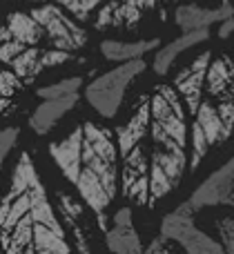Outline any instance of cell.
I'll return each instance as SVG.
<instances>
[{
  "label": "cell",
  "mask_w": 234,
  "mask_h": 254,
  "mask_svg": "<svg viewBox=\"0 0 234 254\" xmlns=\"http://www.w3.org/2000/svg\"><path fill=\"white\" fill-rule=\"evenodd\" d=\"M190 123L172 85H154L136 98L116 129L123 158V192L134 203H154L170 194L187 167Z\"/></svg>",
  "instance_id": "cell-1"
},
{
  "label": "cell",
  "mask_w": 234,
  "mask_h": 254,
  "mask_svg": "<svg viewBox=\"0 0 234 254\" xmlns=\"http://www.w3.org/2000/svg\"><path fill=\"white\" fill-rule=\"evenodd\" d=\"M190 119V170L234 134V61L228 54L201 52L174 76Z\"/></svg>",
  "instance_id": "cell-2"
},
{
  "label": "cell",
  "mask_w": 234,
  "mask_h": 254,
  "mask_svg": "<svg viewBox=\"0 0 234 254\" xmlns=\"http://www.w3.org/2000/svg\"><path fill=\"white\" fill-rule=\"evenodd\" d=\"M49 154L103 221V212L118 185V145L112 131L94 121H83L67 136L49 145Z\"/></svg>",
  "instance_id": "cell-3"
},
{
  "label": "cell",
  "mask_w": 234,
  "mask_h": 254,
  "mask_svg": "<svg viewBox=\"0 0 234 254\" xmlns=\"http://www.w3.org/2000/svg\"><path fill=\"white\" fill-rule=\"evenodd\" d=\"M145 71V61H127L118 63L116 67H112L110 71L96 76L94 80H89L83 87V96L89 103L94 112L101 119H116L123 107V98L127 94L129 85Z\"/></svg>",
  "instance_id": "cell-4"
},
{
  "label": "cell",
  "mask_w": 234,
  "mask_h": 254,
  "mask_svg": "<svg viewBox=\"0 0 234 254\" xmlns=\"http://www.w3.org/2000/svg\"><path fill=\"white\" fill-rule=\"evenodd\" d=\"M83 76H67L56 83L36 89L38 105L29 114V127L38 136H45L54 129L80 101L83 94Z\"/></svg>",
  "instance_id": "cell-5"
},
{
  "label": "cell",
  "mask_w": 234,
  "mask_h": 254,
  "mask_svg": "<svg viewBox=\"0 0 234 254\" xmlns=\"http://www.w3.org/2000/svg\"><path fill=\"white\" fill-rule=\"evenodd\" d=\"M74 54L56 52V49H31L25 45L16 43L7 34L4 25L0 22V65L11 69L20 78L22 85L31 83L36 76L45 74L49 69L62 67L74 61Z\"/></svg>",
  "instance_id": "cell-6"
},
{
  "label": "cell",
  "mask_w": 234,
  "mask_h": 254,
  "mask_svg": "<svg viewBox=\"0 0 234 254\" xmlns=\"http://www.w3.org/2000/svg\"><path fill=\"white\" fill-rule=\"evenodd\" d=\"M194 214L190 203H183L172 210L161 223V237L172 239L187 254H228L219 241H214L208 232L194 223Z\"/></svg>",
  "instance_id": "cell-7"
},
{
  "label": "cell",
  "mask_w": 234,
  "mask_h": 254,
  "mask_svg": "<svg viewBox=\"0 0 234 254\" xmlns=\"http://www.w3.org/2000/svg\"><path fill=\"white\" fill-rule=\"evenodd\" d=\"M187 203L192 205L194 212H201L205 207H214V205L234 207V156L228 163H223L217 172H212L192 192Z\"/></svg>",
  "instance_id": "cell-8"
},
{
  "label": "cell",
  "mask_w": 234,
  "mask_h": 254,
  "mask_svg": "<svg viewBox=\"0 0 234 254\" xmlns=\"http://www.w3.org/2000/svg\"><path fill=\"white\" fill-rule=\"evenodd\" d=\"M228 18H234V7L230 2L228 4H217V7H203V4H178L174 11V22L183 34L190 31H203L210 29L217 22H223Z\"/></svg>",
  "instance_id": "cell-9"
},
{
  "label": "cell",
  "mask_w": 234,
  "mask_h": 254,
  "mask_svg": "<svg viewBox=\"0 0 234 254\" xmlns=\"http://www.w3.org/2000/svg\"><path fill=\"white\" fill-rule=\"evenodd\" d=\"M107 246L112 254H141L143 246L138 239L136 230H134L132 210L129 207H120L114 214V228L107 232Z\"/></svg>",
  "instance_id": "cell-10"
},
{
  "label": "cell",
  "mask_w": 234,
  "mask_h": 254,
  "mask_svg": "<svg viewBox=\"0 0 234 254\" xmlns=\"http://www.w3.org/2000/svg\"><path fill=\"white\" fill-rule=\"evenodd\" d=\"M210 38V29H203V31H190V34H181L178 38H174L172 43L163 45V47L156 49L154 54V71L156 74H168L170 69L174 67V63H176L178 56H183V54L187 52V49L196 47V45L205 43V40Z\"/></svg>",
  "instance_id": "cell-11"
},
{
  "label": "cell",
  "mask_w": 234,
  "mask_h": 254,
  "mask_svg": "<svg viewBox=\"0 0 234 254\" xmlns=\"http://www.w3.org/2000/svg\"><path fill=\"white\" fill-rule=\"evenodd\" d=\"M159 38H141V40H118V38H107L101 43L103 58L112 63H127L138 61L145 54L159 49Z\"/></svg>",
  "instance_id": "cell-12"
},
{
  "label": "cell",
  "mask_w": 234,
  "mask_h": 254,
  "mask_svg": "<svg viewBox=\"0 0 234 254\" xmlns=\"http://www.w3.org/2000/svg\"><path fill=\"white\" fill-rule=\"evenodd\" d=\"M27 194H29V216H31V221L45 225V228L54 230V232H58V234H62L60 223L56 221L52 205H49L47 192H45L43 183H40V176L27 188Z\"/></svg>",
  "instance_id": "cell-13"
},
{
  "label": "cell",
  "mask_w": 234,
  "mask_h": 254,
  "mask_svg": "<svg viewBox=\"0 0 234 254\" xmlns=\"http://www.w3.org/2000/svg\"><path fill=\"white\" fill-rule=\"evenodd\" d=\"M31 239L36 241V248H38L40 254H69L65 234H58L40 223H34V237Z\"/></svg>",
  "instance_id": "cell-14"
},
{
  "label": "cell",
  "mask_w": 234,
  "mask_h": 254,
  "mask_svg": "<svg viewBox=\"0 0 234 254\" xmlns=\"http://www.w3.org/2000/svg\"><path fill=\"white\" fill-rule=\"evenodd\" d=\"M22 92V83L11 69L0 65V116L11 110L16 96Z\"/></svg>",
  "instance_id": "cell-15"
},
{
  "label": "cell",
  "mask_w": 234,
  "mask_h": 254,
  "mask_svg": "<svg viewBox=\"0 0 234 254\" xmlns=\"http://www.w3.org/2000/svg\"><path fill=\"white\" fill-rule=\"evenodd\" d=\"M34 237V221L27 214L25 219L18 221V225L13 228L11 241H9V254H20V250L25 248V243Z\"/></svg>",
  "instance_id": "cell-16"
},
{
  "label": "cell",
  "mask_w": 234,
  "mask_h": 254,
  "mask_svg": "<svg viewBox=\"0 0 234 254\" xmlns=\"http://www.w3.org/2000/svg\"><path fill=\"white\" fill-rule=\"evenodd\" d=\"M16 143H18V127L13 125L2 127L0 129V170H2L7 156L11 154V149L16 147Z\"/></svg>",
  "instance_id": "cell-17"
},
{
  "label": "cell",
  "mask_w": 234,
  "mask_h": 254,
  "mask_svg": "<svg viewBox=\"0 0 234 254\" xmlns=\"http://www.w3.org/2000/svg\"><path fill=\"white\" fill-rule=\"evenodd\" d=\"M219 36H221V38H228V36L232 34L234 31V18H228V20H223V22H219Z\"/></svg>",
  "instance_id": "cell-18"
},
{
  "label": "cell",
  "mask_w": 234,
  "mask_h": 254,
  "mask_svg": "<svg viewBox=\"0 0 234 254\" xmlns=\"http://www.w3.org/2000/svg\"><path fill=\"white\" fill-rule=\"evenodd\" d=\"M27 2H36V4H43L45 0H27Z\"/></svg>",
  "instance_id": "cell-19"
},
{
  "label": "cell",
  "mask_w": 234,
  "mask_h": 254,
  "mask_svg": "<svg viewBox=\"0 0 234 254\" xmlns=\"http://www.w3.org/2000/svg\"><path fill=\"white\" fill-rule=\"evenodd\" d=\"M214 2H219V4H228V0H214Z\"/></svg>",
  "instance_id": "cell-20"
},
{
  "label": "cell",
  "mask_w": 234,
  "mask_h": 254,
  "mask_svg": "<svg viewBox=\"0 0 234 254\" xmlns=\"http://www.w3.org/2000/svg\"><path fill=\"white\" fill-rule=\"evenodd\" d=\"M232 61H234V52H232Z\"/></svg>",
  "instance_id": "cell-21"
}]
</instances>
